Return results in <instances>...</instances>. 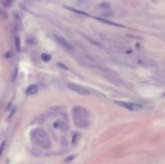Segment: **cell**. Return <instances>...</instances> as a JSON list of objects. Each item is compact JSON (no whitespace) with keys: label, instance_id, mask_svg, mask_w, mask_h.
I'll use <instances>...</instances> for the list:
<instances>
[{"label":"cell","instance_id":"6da1fadb","mask_svg":"<svg viewBox=\"0 0 165 164\" xmlns=\"http://www.w3.org/2000/svg\"><path fill=\"white\" fill-rule=\"evenodd\" d=\"M73 122L78 128H86L90 125V113L82 106H76L72 109Z\"/></svg>","mask_w":165,"mask_h":164},{"label":"cell","instance_id":"7a4b0ae2","mask_svg":"<svg viewBox=\"0 0 165 164\" xmlns=\"http://www.w3.org/2000/svg\"><path fill=\"white\" fill-rule=\"evenodd\" d=\"M31 138L33 143L43 149L48 150L51 147L50 138L46 131L42 128L33 130L31 132Z\"/></svg>","mask_w":165,"mask_h":164},{"label":"cell","instance_id":"3957f363","mask_svg":"<svg viewBox=\"0 0 165 164\" xmlns=\"http://www.w3.org/2000/svg\"><path fill=\"white\" fill-rule=\"evenodd\" d=\"M67 87L70 90H72V91L76 92V93L82 95V96H87L91 93L90 91L88 89L85 88V87L81 86V85L74 84V83H69L67 85Z\"/></svg>","mask_w":165,"mask_h":164},{"label":"cell","instance_id":"277c9868","mask_svg":"<svg viewBox=\"0 0 165 164\" xmlns=\"http://www.w3.org/2000/svg\"><path fill=\"white\" fill-rule=\"evenodd\" d=\"M114 102L116 103L118 106H122L124 109H126L130 111H137V110H139V109H142V106L139 105V104H137V103H132V102L123 101H115Z\"/></svg>","mask_w":165,"mask_h":164},{"label":"cell","instance_id":"5b68a950","mask_svg":"<svg viewBox=\"0 0 165 164\" xmlns=\"http://www.w3.org/2000/svg\"><path fill=\"white\" fill-rule=\"evenodd\" d=\"M55 39H56L57 41L59 43V44L61 46L62 48H64L65 50H67V51H73V46L71 45L69 43V42L66 40L65 38H64L63 36L56 35V36H55Z\"/></svg>","mask_w":165,"mask_h":164},{"label":"cell","instance_id":"8992f818","mask_svg":"<svg viewBox=\"0 0 165 164\" xmlns=\"http://www.w3.org/2000/svg\"><path fill=\"white\" fill-rule=\"evenodd\" d=\"M38 86L36 85H31L30 86L27 87V89L26 90V94L27 95H33L36 94V92H38Z\"/></svg>","mask_w":165,"mask_h":164},{"label":"cell","instance_id":"52a82bcc","mask_svg":"<svg viewBox=\"0 0 165 164\" xmlns=\"http://www.w3.org/2000/svg\"><path fill=\"white\" fill-rule=\"evenodd\" d=\"M13 16L14 18L17 20V21H21L23 19V14H22L19 10H14L13 11Z\"/></svg>","mask_w":165,"mask_h":164},{"label":"cell","instance_id":"ba28073f","mask_svg":"<svg viewBox=\"0 0 165 164\" xmlns=\"http://www.w3.org/2000/svg\"><path fill=\"white\" fill-rule=\"evenodd\" d=\"M15 49H16V52H17L18 53L20 52L21 43H20V40H19V38L18 36L15 38Z\"/></svg>","mask_w":165,"mask_h":164},{"label":"cell","instance_id":"9c48e42d","mask_svg":"<svg viewBox=\"0 0 165 164\" xmlns=\"http://www.w3.org/2000/svg\"><path fill=\"white\" fill-rule=\"evenodd\" d=\"M41 59L43 60V61L48 62V61L51 60V56H49V55L46 54V53H43V54L41 55Z\"/></svg>","mask_w":165,"mask_h":164},{"label":"cell","instance_id":"30bf717a","mask_svg":"<svg viewBox=\"0 0 165 164\" xmlns=\"http://www.w3.org/2000/svg\"><path fill=\"white\" fill-rule=\"evenodd\" d=\"M1 1H2V3L3 6L7 7H9L13 3V0H1Z\"/></svg>","mask_w":165,"mask_h":164},{"label":"cell","instance_id":"8fae6325","mask_svg":"<svg viewBox=\"0 0 165 164\" xmlns=\"http://www.w3.org/2000/svg\"><path fill=\"white\" fill-rule=\"evenodd\" d=\"M5 146H6V141H3L2 143L0 144V158H1L3 153L5 150Z\"/></svg>","mask_w":165,"mask_h":164},{"label":"cell","instance_id":"7c38bea8","mask_svg":"<svg viewBox=\"0 0 165 164\" xmlns=\"http://www.w3.org/2000/svg\"><path fill=\"white\" fill-rule=\"evenodd\" d=\"M75 157H76L75 155H71V156H69V157H68V158H66L65 159H64V162H72V161L74 159Z\"/></svg>","mask_w":165,"mask_h":164},{"label":"cell","instance_id":"4fadbf2b","mask_svg":"<svg viewBox=\"0 0 165 164\" xmlns=\"http://www.w3.org/2000/svg\"><path fill=\"white\" fill-rule=\"evenodd\" d=\"M17 74H18V70H17V68H16V69L15 70L14 74H13V79H12V80H15L16 76H17Z\"/></svg>","mask_w":165,"mask_h":164}]
</instances>
